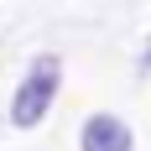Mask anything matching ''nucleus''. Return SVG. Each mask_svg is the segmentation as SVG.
Returning <instances> with one entry per match:
<instances>
[{"mask_svg": "<svg viewBox=\"0 0 151 151\" xmlns=\"http://www.w3.org/2000/svg\"><path fill=\"white\" fill-rule=\"evenodd\" d=\"M78 151H136V136L120 115H89L83 130H78Z\"/></svg>", "mask_w": 151, "mask_h": 151, "instance_id": "nucleus-2", "label": "nucleus"}, {"mask_svg": "<svg viewBox=\"0 0 151 151\" xmlns=\"http://www.w3.org/2000/svg\"><path fill=\"white\" fill-rule=\"evenodd\" d=\"M141 73H151V42L141 47Z\"/></svg>", "mask_w": 151, "mask_h": 151, "instance_id": "nucleus-3", "label": "nucleus"}, {"mask_svg": "<svg viewBox=\"0 0 151 151\" xmlns=\"http://www.w3.org/2000/svg\"><path fill=\"white\" fill-rule=\"evenodd\" d=\"M58 89H63V58H58V52H37V58L26 63V73L16 78V94H11V125H16V130L42 125L47 109L58 104Z\"/></svg>", "mask_w": 151, "mask_h": 151, "instance_id": "nucleus-1", "label": "nucleus"}]
</instances>
